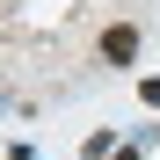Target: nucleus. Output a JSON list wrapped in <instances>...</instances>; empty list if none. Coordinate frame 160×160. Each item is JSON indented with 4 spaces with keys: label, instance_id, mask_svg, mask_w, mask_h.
<instances>
[{
    "label": "nucleus",
    "instance_id": "obj_1",
    "mask_svg": "<svg viewBox=\"0 0 160 160\" xmlns=\"http://www.w3.org/2000/svg\"><path fill=\"white\" fill-rule=\"evenodd\" d=\"M102 58H109V66H131V58H138V29H131V22H109V29H102Z\"/></svg>",
    "mask_w": 160,
    "mask_h": 160
},
{
    "label": "nucleus",
    "instance_id": "obj_2",
    "mask_svg": "<svg viewBox=\"0 0 160 160\" xmlns=\"http://www.w3.org/2000/svg\"><path fill=\"white\" fill-rule=\"evenodd\" d=\"M138 102H146V109H160V73H153V80H138Z\"/></svg>",
    "mask_w": 160,
    "mask_h": 160
},
{
    "label": "nucleus",
    "instance_id": "obj_3",
    "mask_svg": "<svg viewBox=\"0 0 160 160\" xmlns=\"http://www.w3.org/2000/svg\"><path fill=\"white\" fill-rule=\"evenodd\" d=\"M117 160H138V146H124V153H117Z\"/></svg>",
    "mask_w": 160,
    "mask_h": 160
}]
</instances>
